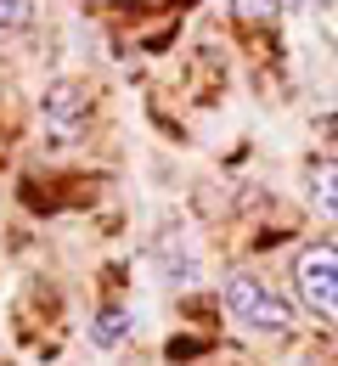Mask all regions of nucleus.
Wrapping results in <instances>:
<instances>
[{"instance_id": "nucleus-9", "label": "nucleus", "mask_w": 338, "mask_h": 366, "mask_svg": "<svg viewBox=\"0 0 338 366\" xmlns=\"http://www.w3.org/2000/svg\"><path fill=\"white\" fill-rule=\"evenodd\" d=\"M299 6H310V11H322V6H333V0H299Z\"/></svg>"}, {"instance_id": "nucleus-6", "label": "nucleus", "mask_w": 338, "mask_h": 366, "mask_svg": "<svg viewBox=\"0 0 338 366\" xmlns=\"http://www.w3.org/2000/svg\"><path fill=\"white\" fill-rule=\"evenodd\" d=\"M34 23V0H0V34H23Z\"/></svg>"}, {"instance_id": "nucleus-3", "label": "nucleus", "mask_w": 338, "mask_h": 366, "mask_svg": "<svg viewBox=\"0 0 338 366\" xmlns=\"http://www.w3.org/2000/svg\"><path fill=\"white\" fill-rule=\"evenodd\" d=\"M40 113H46L51 130H79L85 124V113H91V96H85V85H74V79H56V85H46V102H40Z\"/></svg>"}, {"instance_id": "nucleus-2", "label": "nucleus", "mask_w": 338, "mask_h": 366, "mask_svg": "<svg viewBox=\"0 0 338 366\" xmlns=\"http://www.w3.org/2000/svg\"><path fill=\"white\" fill-rule=\"evenodd\" d=\"M293 293L316 321H327L338 332V248H327V242L304 248L293 259Z\"/></svg>"}, {"instance_id": "nucleus-1", "label": "nucleus", "mask_w": 338, "mask_h": 366, "mask_svg": "<svg viewBox=\"0 0 338 366\" xmlns=\"http://www.w3.org/2000/svg\"><path fill=\"white\" fill-rule=\"evenodd\" d=\"M220 305L232 310V321H242L248 332H265V338H288L293 332V299L282 287H271L265 276H226V287H220Z\"/></svg>"}, {"instance_id": "nucleus-8", "label": "nucleus", "mask_w": 338, "mask_h": 366, "mask_svg": "<svg viewBox=\"0 0 338 366\" xmlns=\"http://www.w3.org/2000/svg\"><path fill=\"white\" fill-rule=\"evenodd\" d=\"M322 130H327V136L338 141V113H327V119H322Z\"/></svg>"}, {"instance_id": "nucleus-4", "label": "nucleus", "mask_w": 338, "mask_h": 366, "mask_svg": "<svg viewBox=\"0 0 338 366\" xmlns=\"http://www.w3.org/2000/svg\"><path fill=\"white\" fill-rule=\"evenodd\" d=\"M310 197H316L322 214H333V220H338V158L310 164Z\"/></svg>"}, {"instance_id": "nucleus-7", "label": "nucleus", "mask_w": 338, "mask_h": 366, "mask_svg": "<svg viewBox=\"0 0 338 366\" xmlns=\"http://www.w3.org/2000/svg\"><path fill=\"white\" fill-rule=\"evenodd\" d=\"M277 6H282V0H232V11H237V17H271Z\"/></svg>"}, {"instance_id": "nucleus-5", "label": "nucleus", "mask_w": 338, "mask_h": 366, "mask_svg": "<svg viewBox=\"0 0 338 366\" xmlns=\"http://www.w3.org/2000/svg\"><path fill=\"white\" fill-rule=\"evenodd\" d=\"M124 332H130L124 305H101L96 321H91V344H96V350H113V344H124Z\"/></svg>"}]
</instances>
